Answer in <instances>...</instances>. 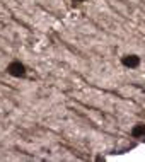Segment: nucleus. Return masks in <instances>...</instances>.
I'll use <instances>...</instances> for the list:
<instances>
[{
    "label": "nucleus",
    "mask_w": 145,
    "mask_h": 162,
    "mask_svg": "<svg viewBox=\"0 0 145 162\" xmlns=\"http://www.w3.org/2000/svg\"><path fill=\"white\" fill-rule=\"evenodd\" d=\"M7 72L10 75H14V77H24V74H26V68H24V65L21 62H12L10 65L7 67Z\"/></svg>",
    "instance_id": "obj_1"
},
{
    "label": "nucleus",
    "mask_w": 145,
    "mask_h": 162,
    "mask_svg": "<svg viewBox=\"0 0 145 162\" xmlns=\"http://www.w3.org/2000/svg\"><path fill=\"white\" fill-rule=\"evenodd\" d=\"M121 63L125 67H128V68H137L138 65H140V56L137 55H127L121 58Z\"/></svg>",
    "instance_id": "obj_2"
},
{
    "label": "nucleus",
    "mask_w": 145,
    "mask_h": 162,
    "mask_svg": "<svg viewBox=\"0 0 145 162\" xmlns=\"http://www.w3.org/2000/svg\"><path fill=\"white\" fill-rule=\"evenodd\" d=\"M143 135H145V125H142V123L135 125V126H133V130H131V136L138 138V136H143Z\"/></svg>",
    "instance_id": "obj_3"
},
{
    "label": "nucleus",
    "mask_w": 145,
    "mask_h": 162,
    "mask_svg": "<svg viewBox=\"0 0 145 162\" xmlns=\"http://www.w3.org/2000/svg\"><path fill=\"white\" fill-rule=\"evenodd\" d=\"M74 2H84V0H74Z\"/></svg>",
    "instance_id": "obj_4"
}]
</instances>
